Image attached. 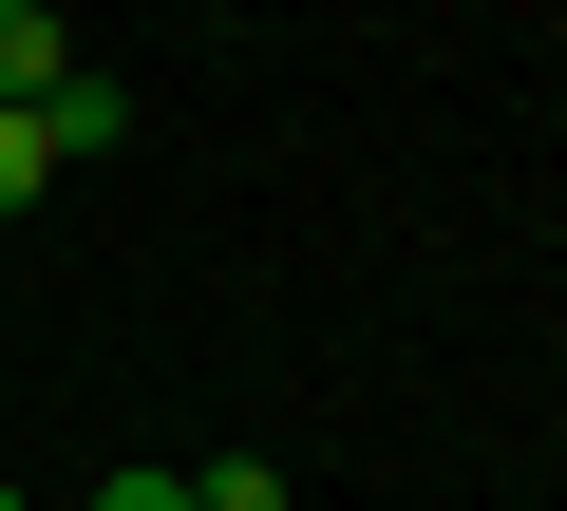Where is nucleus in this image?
Returning <instances> with one entry per match:
<instances>
[{"label":"nucleus","instance_id":"1","mask_svg":"<svg viewBox=\"0 0 567 511\" xmlns=\"http://www.w3.org/2000/svg\"><path fill=\"white\" fill-rule=\"evenodd\" d=\"M39 152H58V171H76V152H133V76H95V58H76V76L39 95Z\"/></svg>","mask_w":567,"mask_h":511},{"label":"nucleus","instance_id":"4","mask_svg":"<svg viewBox=\"0 0 567 511\" xmlns=\"http://www.w3.org/2000/svg\"><path fill=\"white\" fill-rule=\"evenodd\" d=\"M76 511H189V473H152V454H133V473H95Z\"/></svg>","mask_w":567,"mask_h":511},{"label":"nucleus","instance_id":"3","mask_svg":"<svg viewBox=\"0 0 567 511\" xmlns=\"http://www.w3.org/2000/svg\"><path fill=\"white\" fill-rule=\"evenodd\" d=\"M189 511H284V473H265V454H208V473H189Z\"/></svg>","mask_w":567,"mask_h":511},{"label":"nucleus","instance_id":"5","mask_svg":"<svg viewBox=\"0 0 567 511\" xmlns=\"http://www.w3.org/2000/svg\"><path fill=\"white\" fill-rule=\"evenodd\" d=\"M39 171H58V152H39V114H0V208H39Z\"/></svg>","mask_w":567,"mask_h":511},{"label":"nucleus","instance_id":"2","mask_svg":"<svg viewBox=\"0 0 567 511\" xmlns=\"http://www.w3.org/2000/svg\"><path fill=\"white\" fill-rule=\"evenodd\" d=\"M58 76H76V39H58V20H39V0H0V114H39V95H58Z\"/></svg>","mask_w":567,"mask_h":511},{"label":"nucleus","instance_id":"6","mask_svg":"<svg viewBox=\"0 0 567 511\" xmlns=\"http://www.w3.org/2000/svg\"><path fill=\"white\" fill-rule=\"evenodd\" d=\"M0 511H39V492H20V473H0Z\"/></svg>","mask_w":567,"mask_h":511}]
</instances>
